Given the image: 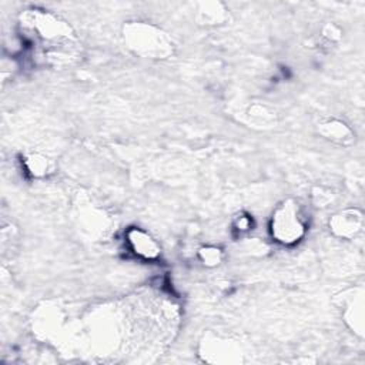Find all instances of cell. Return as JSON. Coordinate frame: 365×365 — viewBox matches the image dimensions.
<instances>
[{"mask_svg": "<svg viewBox=\"0 0 365 365\" xmlns=\"http://www.w3.org/2000/svg\"><path fill=\"white\" fill-rule=\"evenodd\" d=\"M198 259L208 268H214L220 265L224 259V252L217 245H202L197 251Z\"/></svg>", "mask_w": 365, "mask_h": 365, "instance_id": "cell-12", "label": "cell"}, {"mask_svg": "<svg viewBox=\"0 0 365 365\" xmlns=\"http://www.w3.org/2000/svg\"><path fill=\"white\" fill-rule=\"evenodd\" d=\"M204 359L208 362H218V364H232L240 361V349L238 346L222 338H212L204 341Z\"/></svg>", "mask_w": 365, "mask_h": 365, "instance_id": "cell-7", "label": "cell"}, {"mask_svg": "<svg viewBox=\"0 0 365 365\" xmlns=\"http://www.w3.org/2000/svg\"><path fill=\"white\" fill-rule=\"evenodd\" d=\"M228 11L221 1H201L195 7V20L200 26H222L230 20Z\"/></svg>", "mask_w": 365, "mask_h": 365, "instance_id": "cell-10", "label": "cell"}, {"mask_svg": "<svg viewBox=\"0 0 365 365\" xmlns=\"http://www.w3.org/2000/svg\"><path fill=\"white\" fill-rule=\"evenodd\" d=\"M21 36L53 64L70 63L78 51V38L71 24L60 16L40 9L20 14Z\"/></svg>", "mask_w": 365, "mask_h": 365, "instance_id": "cell-1", "label": "cell"}, {"mask_svg": "<svg viewBox=\"0 0 365 365\" xmlns=\"http://www.w3.org/2000/svg\"><path fill=\"white\" fill-rule=\"evenodd\" d=\"M231 225H232V230H234L237 234L242 235V234H247V232H250V231L252 230V227H254V220H252V217H251L250 214L240 212V214H237V215L234 217Z\"/></svg>", "mask_w": 365, "mask_h": 365, "instance_id": "cell-14", "label": "cell"}, {"mask_svg": "<svg viewBox=\"0 0 365 365\" xmlns=\"http://www.w3.org/2000/svg\"><path fill=\"white\" fill-rule=\"evenodd\" d=\"M241 250L248 255H264L268 251V247L258 238H245L241 244Z\"/></svg>", "mask_w": 365, "mask_h": 365, "instance_id": "cell-15", "label": "cell"}, {"mask_svg": "<svg viewBox=\"0 0 365 365\" xmlns=\"http://www.w3.org/2000/svg\"><path fill=\"white\" fill-rule=\"evenodd\" d=\"M125 242L128 250L140 259L155 261L161 255L160 242L145 230L140 227H130L125 234Z\"/></svg>", "mask_w": 365, "mask_h": 365, "instance_id": "cell-6", "label": "cell"}, {"mask_svg": "<svg viewBox=\"0 0 365 365\" xmlns=\"http://www.w3.org/2000/svg\"><path fill=\"white\" fill-rule=\"evenodd\" d=\"M328 228L336 238L354 240L364 228V214L354 207L339 210L329 217Z\"/></svg>", "mask_w": 365, "mask_h": 365, "instance_id": "cell-5", "label": "cell"}, {"mask_svg": "<svg viewBox=\"0 0 365 365\" xmlns=\"http://www.w3.org/2000/svg\"><path fill=\"white\" fill-rule=\"evenodd\" d=\"M241 121L248 127L271 128L277 124V114L268 104L251 101L241 110Z\"/></svg>", "mask_w": 365, "mask_h": 365, "instance_id": "cell-9", "label": "cell"}, {"mask_svg": "<svg viewBox=\"0 0 365 365\" xmlns=\"http://www.w3.org/2000/svg\"><path fill=\"white\" fill-rule=\"evenodd\" d=\"M317 133L338 145H351L355 141L354 130L342 120L338 118H325L318 123Z\"/></svg>", "mask_w": 365, "mask_h": 365, "instance_id": "cell-8", "label": "cell"}, {"mask_svg": "<svg viewBox=\"0 0 365 365\" xmlns=\"http://www.w3.org/2000/svg\"><path fill=\"white\" fill-rule=\"evenodd\" d=\"M23 167L33 178H44L54 173V161L40 153H29L23 157Z\"/></svg>", "mask_w": 365, "mask_h": 365, "instance_id": "cell-11", "label": "cell"}, {"mask_svg": "<svg viewBox=\"0 0 365 365\" xmlns=\"http://www.w3.org/2000/svg\"><path fill=\"white\" fill-rule=\"evenodd\" d=\"M312 202L315 207H319V208H324V207H328L332 201H334V197L335 194L328 190V188H324V187H315L312 190Z\"/></svg>", "mask_w": 365, "mask_h": 365, "instance_id": "cell-13", "label": "cell"}, {"mask_svg": "<svg viewBox=\"0 0 365 365\" xmlns=\"http://www.w3.org/2000/svg\"><path fill=\"white\" fill-rule=\"evenodd\" d=\"M269 232L281 245H294L304 238L307 224L301 207L295 200L287 198L274 210L269 221Z\"/></svg>", "mask_w": 365, "mask_h": 365, "instance_id": "cell-3", "label": "cell"}, {"mask_svg": "<svg viewBox=\"0 0 365 365\" xmlns=\"http://www.w3.org/2000/svg\"><path fill=\"white\" fill-rule=\"evenodd\" d=\"M121 37L125 47L141 58L165 60L174 54L175 46L171 36L150 21H125L121 27Z\"/></svg>", "mask_w": 365, "mask_h": 365, "instance_id": "cell-2", "label": "cell"}, {"mask_svg": "<svg viewBox=\"0 0 365 365\" xmlns=\"http://www.w3.org/2000/svg\"><path fill=\"white\" fill-rule=\"evenodd\" d=\"M342 37V30L335 23H327L324 24L321 30V38L327 44H335Z\"/></svg>", "mask_w": 365, "mask_h": 365, "instance_id": "cell-16", "label": "cell"}, {"mask_svg": "<svg viewBox=\"0 0 365 365\" xmlns=\"http://www.w3.org/2000/svg\"><path fill=\"white\" fill-rule=\"evenodd\" d=\"M364 287H351L335 297V304L341 312L345 325L359 338L365 335V312H364Z\"/></svg>", "mask_w": 365, "mask_h": 365, "instance_id": "cell-4", "label": "cell"}]
</instances>
